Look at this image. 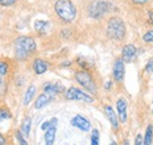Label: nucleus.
Wrapping results in <instances>:
<instances>
[{
    "instance_id": "2f4dec72",
    "label": "nucleus",
    "mask_w": 153,
    "mask_h": 145,
    "mask_svg": "<svg viewBox=\"0 0 153 145\" xmlns=\"http://www.w3.org/2000/svg\"><path fill=\"white\" fill-rule=\"evenodd\" d=\"M104 87H105V90H107V91L111 90V87H112V81H110V80H108V81H106Z\"/></svg>"
},
{
    "instance_id": "a878e982",
    "label": "nucleus",
    "mask_w": 153,
    "mask_h": 145,
    "mask_svg": "<svg viewBox=\"0 0 153 145\" xmlns=\"http://www.w3.org/2000/svg\"><path fill=\"white\" fill-rule=\"evenodd\" d=\"M145 72L146 73L153 72V57L147 60V64H146V66H145Z\"/></svg>"
},
{
    "instance_id": "7ed1b4c3",
    "label": "nucleus",
    "mask_w": 153,
    "mask_h": 145,
    "mask_svg": "<svg viewBox=\"0 0 153 145\" xmlns=\"http://www.w3.org/2000/svg\"><path fill=\"white\" fill-rule=\"evenodd\" d=\"M106 34L110 39L123 40L126 36V26L124 20L119 17H111L107 21Z\"/></svg>"
},
{
    "instance_id": "f257e3e1",
    "label": "nucleus",
    "mask_w": 153,
    "mask_h": 145,
    "mask_svg": "<svg viewBox=\"0 0 153 145\" xmlns=\"http://www.w3.org/2000/svg\"><path fill=\"white\" fill-rule=\"evenodd\" d=\"M14 50H16V57L20 60H24L28 55L36 52L37 50L36 40L28 36L18 37L14 40Z\"/></svg>"
},
{
    "instance_id": "393cba45",
    "label": "nucleus",
    "mask_w": 153,
    "mask_h": 145,
    "mask_svg": "<svg viewBox=\"0 0 153 145\" xmlns=\"http://www.w3.org/2000/svg\"><path fill=\"white\" fill-rule=\"evenodd\" d=\"M16 137H17V139H18V142L20 143V145H28V143L26 142V139H25V137H24V135H22L21 131H17L16 132Z\"/></svg>"
},
{
    "instance_id": "f8f14e48",
    "label": "nucleus",
    "mask_w": 153,
    "mask_h": 145,
    "mask_svg": "<svg viewBox=\"0 0 153 145\" xmlns=\"http://www.w3.org/2000/svg\"><path fill=\"white\" fill-rule=\"evenodd\" d=\"M62 91H64V86L58 84V83H46V84H44V92L52 96L53 98Z\"/></svg>"
},
{
    "instance_id": "bb28decb",
    "label": "nucleus",
    "mask_w": 153,
    "mask_h": 145,
    "mask_svg": "<svg viewBox=\"0 0 153 145\" xmlns=\"http://www.w3.org/2000/svg\"><path fill=\"white\" fill-rule=\"evenodd\" d=\"M16 2H17V0H0V6L8 7V6H13Z\"/></svg>"
},
{
    "instance_id": "7c9ffc66",
    "label": "nucleus",
    "mask_w": 153,
    "mask_h": 145,
    "mask_svg": "<svg viewBox=\"0 0 153 145\" xmlns=\"http://www.w3.org/2000/svg\"><path fill=\"white\" fill-rule=\"evenodd\" d=\"M4 86H5V81H4V77H2V75H0V93L2 92V89H4Z\"/></svg>"
},
{
    "instance_id": "f3484780",
    "label": "nucleus",
    "mask_w": 153,
    "mask_h": 145,
    "mask_svg": "<svg viewBox=\"0 0 153 145\" xmlns=\"http://www.w3.org/2000/svg\"><path fill=\"white\" fill-rule=\"evenodd\" d=\"M36 91H37V87H36L34 85H30V86H28V89H27L26 93H25V97H24V102H22V104H24L25 106L28 105V104L32 102V99L34 98Z\"/></svg>"
},
{
    "instance_id": "b1692460",
    "label": "nucleus",
    "mask_w": 153,
    "mask_h": 145,
    "mask_svg": "<svg viewBox=\"0 0 153 145\" xmlns=\"http://www.w3.org/2000/svg\"><path fill=\"white\" fill-rule=\"evenodd\" d=\"M143 41L146 44H153V30L147 31L144 36H143Z\"/></svg>"
},
{
    "instance_id": "1a4fd4ad",
    "label": "nucleus",
    "mask_w": 153,
    "mask_h": 145,
    "mask_svg": "<svg viewBox=\"0 0 153 145\" xmlns=\"http://www.w3.org/2000/svg\"><path fill=\"white\" fill-rule=\"evenodd\" d=\"M115 108H117L119 120L121 123H125L127 120V100L124 97H120L115 103Z\"/></svg>"
},
{
    "instance_id": "0eeeda50",
    "label": "nucleus",
    "mask_w": 153,
    "mask_h": 145,
    "mask_svg": "<svg viewBox=\"0 0 153 145\" xmlns=\"http://www.w3.org/2000/svg\"><path fill=\"white\" fill-rule=\"evenodd\" d=\"M113 78L115 81L121 83L125 78V63L121 58H117L113 64Z\"/></svg>"
},
{
    "instance_id": "6e6552de",
    "label": "nucleus",
    "mask_w": 153,
    "mask_h": 145,
    "mask_svg": "<svg viewBox=\"0 0 153 145\" xmlns=\"http://www.w3.org/2000/svg\"><path fill=\"white\" fill-rule=\"evenodd\" d=\"M71 125L79 129V130H81V131H84V132H88L91 130L90 120L87 118H85L84 116H81V114H76L71 119Z\"/></svg>"
},
{
    "instance_id": "20e7f679",
    "label": "nucleus",
    "mask_w": 153,
    "mask_h": 145,
    "mask_svg": "<svg viewBox=\"0 0 153 145\" xmlns=\"http://www.w3.org/2000/svg\"><path fill=\"white\" fill-rule=\"evenodd\" d=\"M113 8V4L110 1H105V0H96L92 1L88 5L87 12L88 16L93 19H100L102 18L106 13H108Z\"/></svg>"
},
{
    "instance_id": "9d476101",
    "label": "nucleus",
    "mask_w": 153,
    "mask_h": 145,
    "mask_svg": "<svg viewBox=\"0 0 153 145\" xmlns=\"http://www.w3.org/2000/svg\"><path fill=\"white\" fill-rule=\"evenodd\" d=\"M137 55V47L133 44H126L121 50V59L124 63H131Z\"/></svg>"
},
{
    "instance_id": "f704fd0d",
    "label": "nucleus",
    "mask_w": 153,
    "mask_h": 145,
    "mask_svg": "<svg viewBox=\"0 0 153 145\" xmlns=\"http://www.w3.org/2000/svg\"><path fill=\"white\" fill-rule=\"evenodd\" d=\"M110 145H118V144H117V142H114V141H112V142L110 143Z\"/></svg>"
},
{
    "instance_id": "a211bd4d",
    "label": "nucleus",
    "mask_w": 153,
    "mask_h": 145,
    "mask_svg": "<svg viewBox=\"0 0 153 145\" xmlns=\"http://www.w3.org/2000/svg\"><path fill=\"white\" fill-rule=\"evenodd\" d=\"M31 126H32V119L30 117H26L22 123H21V129L20 131L22 132V135L25 137H28L30 136V131H31Z\"/></svg>"
},
{
    "instance_id": "4468645a",
    "label": "nucleus",
    "mask_w": 153,
    "mask_h": 145,
    "mask_svg": "<svg viewBox=\"0 0 153 145\" xmlns=\"http://www.w3.org/2000/svg\"><path fill=\"white\" fill-rule=\"evenodd\" d=\"M52 100H53V97L44 92V93H41L38 98L36 99V102H34V108L37 110L42 109V108H45L46 105H48Z\"/></svg>"
},
{
    "instance_id": "dca6fc26",
    "label": "nucleus",
    "mask_w": 153,
    "mask_h": 145,
    "mask_svg": "<svg viewBox=\"0 0 153 145\" xmlns=\"http://www.w3.org/2000/svg\"><path fill=\"white\" fill-rule=\"evenodd\" d=\"M57 126H51L47 131H45V143L46 145H53L56 141Z\"/></svg>"
},
{
    "instance_id": "c756f323",
    "label": "nucleus",
    "mask_w": 153,
    "mask_h": 145,
    "mask_svg": "<svg viewBox=\"0 0 153 145\" xmlns=\"http://www.w3.org/2000/svg\"><path fill=\"white\" fill-rule=\"evenodd\" d=\"M132 2H133L134 5H139V6H141V5L147 4L149 0H132Z\"/></svg>"
},
{
    "instance_id": "f03ea898",
    "label": "nucleus",
    "mask_w": 153,
    "mask_h": 145,
    "mask_svg": "<svg viewBox=\"0 0 153 145\" xmlns=\"http://www.w3.org/2000/svg\"><path fill=\"white\" fill-rule=\"evenodd\" d=\"M54 11L64 22H72L76 17V7L71 0H57L54 2Z\"/></svg>"
},
{
    "instance_id": "72a5a7b5",
    "label": "nucleus",
    "mask_w": 153,
    "mask_h": 145,
    "mask_svg": "<svg viewBox=\"0 0 153 145\" xmlns=\"http://www.w3.org/2000/svg\"><path fill=\"white\" fill-rule=\"evenodd\" d=\"M0 145H6V139L1 133H0Z\"/></svg>"
},
{
    "instance_id": "c85d7f7f",
    "label": "nucleus",
    "mask_w": 153,
    "mask_h": 145,
    "mask_svg": "<svg viewBox=\"0 0 153 145\" xmlns=\"http://www.w3.org/2000/svg\"><path fill=\"white\" fill-rule=\"evenodd\" d=\"M40 127H41V130H42V131H47V130L51 127V122H50V120L44 122V123L41 124V126H40Z\"/></svg>"
},
{
    "instance_id": "6ab92c4d",
    "label": "nucleus",
    "mask_w": 153,
    "mask_h": 145,
    "mask_svg": "<svg viewBox=\"0 0 153 145\" xmlns=\"http://www.w3.org/2000/svg\"><path fill=\"white\" fill-rule=\"evenodd\" d=\"M144 138V145H152L153 142V125H147L145 130V135L143 136Z\"/></svg>"
},
{
    "instance_id": "473e14b6",
    "label": "nucleus",
    "mask_w": 153,
    "mask_h": 145,
    "mask_svg": "<svg viewBox=\"0 0 153 145\" xmlns=\"http://www.w3.org/2000/svg\"><path fill=\"white\" fill-rule=\"evenodd\" d=\"M149 21H150L151 25H153V11L149 12Z\"/></svg>"
},
{
    "instance_id": "412c9836",
    "label": "nucleus",
    "mask_w": 153,
    "mask_h": 145,
    "mask_svg": "<svg viewBox=\"0 0 153 145\" xmlns=\"http://www.w3.org/2000/svg\"><path fill=\"white\" fill-rule=\"evenodd\" d=\"M99 141H100L99 131L97 129H93L91 132V145H99Z\"/></svg>"
},
{
    "instance_id": "ddd939ff",
    "label": "nucleus",
    "mask_w": 153,
    "mask_h": 145,
    "mask_svg": "<svg viewBox=\"0 0 153 145\" xmlns=\"http://www.w3.org/2000/svg\"><path fill=\"white\" fill-rule=\"evenodd\" d=\"M32 66H33L34 73L40 75V74H44V73L48 70V66H50V65H48V63L45 61L44 59H41V58H36V59L33 60Z\"/></svg>"
},
{
    "instance_id": "cd10ccee",
    "label": "nucleus",
    "mask_w": 153,
    "mask_h": 145,
    "mask_svg": "<svg viewBox=\"0 0 153 145\" xmlns=\"http://www.w3.org/2000/svg\"><path fill=\"white\" fill-rule=\"evenodd\" d=\"M134 145H144V138L141 135H138L135 137V141H134Z\"/></svg>"
},
{
    "instance_id": "423d86ee",
    "label": "nucleus",
    "mask_w": 153,
    "mask_h": 145,
    "mask_svg": "<svg viewBox=\"0 0 153 145\" xmlns=\"http://www.w3.org/2000/svg\"><path fill=\"white\" fill-rule=\"evenodd\" d=\"M65 98L67 100H79V102H84V103H92L94 100L91 94L84 92L78 87H73V86L65 91Z\"/></svg>"
},
{
    "instance_id": "5701e85b",
    "label": "nucleus",
    "mask_w": 153,
    "mask_h": 145,
    "mask_svg": "<svg viewBox=\"0 0 153 145\" xmlns=\"http://www.w3.org/2000/svg\"><path fill=\"white\" fill-rule=\"evenodd\" d=\"M11 118V112L6 108H0V122L10 119Z\"/></svg>"
},
{
    "instance_id": "aec40b11",
    "label": "nucleus",
    "mask_w": 153,
    "mask_h": 145,
    "mask_svg": "<svg viewBox=\"0 0 153 145\" xmlns=\"http://www.w3.org/2000/svg\"><path fill=\"white\" fill-rule=\"evenodd\" d=\"M76 63L79 64V66H81L82 70H90L91 66H92V63L88 59L84 58V57H78L76 58Z\"/></svg>"
},
{
    "instance_id": "4be33fe9",
    "label": "nucleus",
    "mask_w": 153,
    "mask_h": 145,
    "mask_svg": "<svg viewBox=\"0 0 153 145\" xmlns=\"http://www.w3.org/2000/svg\"><path fill=\"white\" fill-rule=\"evenodd\" d=\"M10 71V65L6 60H0V75L5 77Z\"/></svg>"
},
{
    "instance_id": "2eb2a0df",
    "label": "nucleus",
    "mask_w": 153,
    "mask_h": 145,
    "mask_svg": "<svg viewBox=\"0 0 153 145\" xmlns=\"http://www.w3.org/2000/svg\"><path fill=\"white\" fill-rule=\"evenodd\" d=\"M50 28H51V24L47 20H37L34 22V30L40 34H45Z\"/></svg>"
},
{
    "instance_id": "39448f33",
    "label": "nucleus",
    "mask_w": 153,
    "mask_h": 145,
    "mask_svg": "<svg viewBox=\"0 0 153 145\" xmlns=\"http://www.w3.org/2000/svg\"><path fill=\"white\" fill-rule=\"evenodd\" d=\"M74 78H76V83L79 85H81L84 89L91 92L92 94H96L97 93V84L92 77V74L87 71H76L74 74Z\"/></svg>"
},
{
    "instance_id": "9b49d317",
    "label": "nucleus",
    "mask_w": 153,
    "mask_h": 145,
    "mask_svg": "<svg viewBox=\"0 0 153 145\" xmlns=\"http://www.w3.org/2000/svg\"><path fill=\"white\" fill-rule=\"evenodd\" d=\"M104 111H105V114H106L107 119L110 120L111 125L113 127V130L117 131V130L119 129V118L117 117V113L114 112L113 108H112L111 105H106V106L104 108Z\"/></svg>"
}]
</instances>
